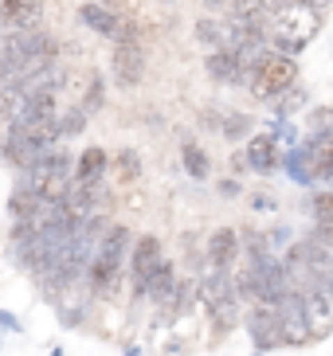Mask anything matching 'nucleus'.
<instances>
[{
    "instance_id": "14",
    "label": "nucleus",
    "mask_w": 333,
    "mask_h": 356,
    "mask_svg": "<svg viewBox=\"0 0 333 356\" xmlns=\"http://www.w3.org/2000/svg\"><path fill=\"white\" fill-rule=\"evenodd\" d=\"M208 74L216 83H231V86H251V67L240 63V55L219 47V51L208 55Z\"/></svg>"
},
{
    "instance_id": "27",
    "label": "nucleus",
    "mask_w": 333,
    "mask_h": 356,
    "mask_svg": "<svg viewBox=\"0 0 333 356\" xmlns=\"http://www.w3.org/2000/svg\"><path fill=\"white\" fill-rule=\"evenodd\" d=\"M110 165L118 168V177H122V180H137V177H141V157H137L134 149H122Z\"/></svg>"
},
{
    "instance_id": "6",
    "label": "nucleus",
    "mask_w": 333,
    "mask_h": 356,
    "mask_svg": "<svg viewBox=\"0 0 333 356\" xmlns=\"http://www.w3.org/2000/svg\"><path fill=\"white\" fill-rule=\"evenodd\" d=\"M83 24L86 28H94L98 35H106V40H114V43H137V28L130 20H125V12L122 8H110V4H83Z\"/></svg>"
},
{
    "instance_id": "35",
    "label": "nucleus",
    "mask_w": 333,
    "mask_h": 356,
    "mask_svg": "<svg viewBox=\"0 0 333 356\" xmlns=\"http://www.w3.org/2000/svg\"><path fill=\"white\" fill-rule=\"evenodd\" d=\"M4 35H8V28H4V24H0V40H4Z\"/></svg>"
},
{
    "instance_id": "5",
    "label": "nucleus",
    "mask_w": 333,
    "mask_h": 356,
    "mask_svg": "<svg viewBox=\"0 0 333 356\" xmlns=\"http://www.w3.org/2000/svg\"><path fill=\"white\" fill-rule=\"evenodd\" d=\"M0 55L12 63H28V59H43V55L59 59V43L43 28H24V32H8L0 40Z\"/></svg>"
},
{
    "instance_id": "8",
    "label": "nucleus",
    "mask_w": 333,
    "mask_h": 356,
    "mask_svg": "<svg viewBox=\"0 0 333 356\" xmlns=\"http://www.w3.org/2000/svg\"><path fill=\"white\" fill-rule=\"evenodd\" d=\"M282 153H286V149L279 145V137H274L271 129H263V134H251L247 149H243V161H247L251 172L271 177V172H279V168H282Z\"/></svg>"
},
{
    "instance_id": "36",
    "label": "nucleus",
    "mask_w": 333,
    "mask_h": 356,
    "mask_svg": "<svg viewBox=\"0 0 333 356\" xmlns=\"http://www.w3.org/2000/svg\"><path fill=\"white\" fill-rule=\"evenodd\" d=\"M52 356H63V348H52Z\"/></svg>"
},
{
    "instance_id": "16",
    "label": "nucleus",
    "mask_w": 333,
    "mask_h": 356,
    "mask_svg": "<svg viewBox=\"0 0 333 356\" xmlns=\"http://www.w3.org/2000/svg\"><path fill=\"white\" fill-rule=\"evenodd\" d=\"M106 168H110V153L91 145V149H83V157L75 161V180L79 184H98L106 177Z\"/></svg>"
},
{
    "instance_id": "25",
    "label": "nucleus",
    "mask_w": 333,
    "mask_h": 356,
    "mask_svg": "<svg viewBox=\"0 0 333 356\" xmlns=\"http://www.w3.org/2000/svg\"><path fill=\"white\" fill-rule=\"evenodd\" d=\"M306 98H310V95H306L302 86L294 83L291 90H282V95L274 98V114H279V118H291V114H298V110L306 106Z\"/></svg>"
},
{
    "instance_id": "13",
    "label": "nucleus",
    "mask_w": 333,
    "mask_h": 356,
    "mask_svg": "<svg viewBox=\"0 0 333 356\" xmlns=\"http://www.w3.org/2000/svg\"><path fill=\"white\" fill-rule=\"evenodd\" d=\"M0 24H4L8 32L40 28L43 24V4L40 0H0Z\"/></svg>"
},
{
    "instance_id": "7",
    "label": "nucleus",
    "mask_w": 333,
    "mask_h": 356,
    "mask_svg": "<svg viewBox=\"0 0 333 356\" xmlns=\"http://www.w3.org/2000/svg\"><path fill=\"white\" fill-rule=\"evenodd\" d=\"M274 321H279L282 345H310V325H306V309H302V290H291L286 298L274 302Z\"/></svg>"
},
{
    "instance_id": "18",
    "label": "nucleus",
    "mask_w": 333,
    "mask_h": 356,
    "mask_svg": "<svg viewBox=\"0 0 333 356\" xmlns=\"http://www.w3.org/2000/svg\"><path fill=\"white\" fill-rule=\"evenodd\" d=\"M282 172H286L294 184H302V188H310V184H313V172H310V161H306L302 145H294V149L282 153Z\"/></svg>"
},
{
    "instance_id": "19",
    "label": "nucleus",
    "mask_w": 333,
    "mask_h": 356,
    "mask_svg": "<svg viewBox=\"0 0 333 356\" xmlns=\"http://www.w3.org/2000/svg\"><path fill=\"white\" fill-rule=\"evenodd\" d=\"M196 40L204 43V47H212V51H219L224 47V40H228V20H219V16H200L196 20Z\"/></svg>"
},
{
    "instance_id": "22",
    "label": "nucleus",
    "mask_w": 333,
    "mask_h": 356,
    "mask_svg": "<svg viewBox=\"0 0 333 356\" xmlns=\"http://www.w3.org/2000/svg\"><path fill=\"white\" fill-rule=\"evenodd\" d=\"M216 134H224L228 141H243V137H251V118L235 114V110H219V129Z\"/></svg>"
},
{
    "instance_id": "21",
    "label": "nucleus",
    "mask_w": 333,
    "mask_h": 356,
    "mask_svg": "<svg viewBox=\"0 0 333 356\" xmlns=\"http://www.w3.org/2000/svg\"><path fill=\"white\" fill-rule=\"evenodd\" d=\"M310 211H313V227H318V231H325V235H333V188L313 192Z\"/></svg>"
},
{
    "instance_id": "20",
    "label": "nucleus",
    "mask_w": 333,
    "mask_h": 356,
    "mask_svg": "<svg viewBox=\"0 0 333 356\" xmlns=\"http://www.w3.org/2000/svg\"><path fill=\"white\" fill-rule=\"evenodd\" d=\"M180 161H185V172H188L192 180H208V177H212L208 153H204L196 141H185V149H180Z\"/></svg>"
},
{
    "instance_id": "26",
    "label": "nucleus",
    "mask_w": 333,
    "mask_h": 356,
    "mask_svg": "<svg viewBox=\"0 0 333 356\" xmlns=\"http://www.w3.org/2000/svg\"><path fill=\"white\" fill-rule=\"evenodd\" d=\"M102 102H106V83H102V74H91V79H86V95H83V110L86 114H98V110H102Z\"/></svg>"
},
{
    "instance_id": "33",
    "label": "nucleus",
    "mask_w": 333,
    "mask_h": 356,
    "mask_svg": "<svg viewBox=\"0 0 333 356\" xmlns=\"http://www.w3.org/2000/svg\"><path fill=\"white\" fill-rule=\"evenodd\" d=\"M318 290H322V293H330V298H333V270L322 278V286H318Z\"/></svg>"
},
{
    "instance_id": "12",
    "label": "nucleus",
    "mask_w": 333,
    "mask_h": 356,
    "mask_svg": "<svg viewBox=\"0 0 333 356\" xmlns=\"http://www.w3.org/2000/svg\"><path fill=\"white\" fill-rule=\"evenodd\" d=\"M302 309H306L310 337L313 341H325L333 333V298L322 290H302Z\"/></svg>"
},
{
    "instance_id": "15",
    "label": "nucleus",
    "mask_w": 333,
    "mask_h": 356,
    "mask_svg": "<svg viewBox=\"0 0 333 356\" xmlns=\"http://www.w3.org/2000/svg\"><path fill=\"white\" fill-rule=\"evenodd\" d=\"M208 262L212 266H224V270H228L231 262H235V254H240V235H235V231L231 227H219V231H212L208 235Z\"/></svg>"
},
{
    "instance_id": "3",
    "label": "nucleus",
    "mask_w": 333,
    "mask_h": 356,
    "mask_svg": "<svg viewBox=\"0 0 333 356\" xmlns=\"http://www.w3.org/2000/svg\"><path fill=\"white\" fill-rule=\"evenodd\" d=\"M125 247H130V227H125V223H110L102 247H98V259H94L91 270H86L91 293H110L118 286V274H122V266H125Z\"/></svg>"
},
{
    "instance_id": "11",
    "label": "nucleus",
    "mask_w": 333,
    "mask_h": 356,
    "mask_svg": "<svg viewBox=\"0 0 333 356\" xmlns=\"http://www.w3.org/2000/svg\"><path fill=\"white\" fill-rule=\"evenodd\" d=\"M247 333L251 341H255V353L251 356H263V353H271V348L282 345V333H279V321H274V305H255L247 314Z\"/></svg>"
},
{
    "instance_id": "2",
    "label": "nucleus",
    "mask_w": 333,
    "mask_h": 356,
    "mask_svg": "<svg viewBox=\"0 0 333 356\" xmlns=\"http://www.w3.org/2000/svg\"><path fill=\"white\" fill-rule=\"evenodd\" d=\"M20 172H24L20 184H28L31 192H40L43 200H67L71 180H75V157L67 149L55 145L47 157H40L31 168H20Z\"/></svg>"
},
{
    "instance_id": "4",
    "label": "nucleus",
    "mask_w": 333,
    "mask_h": 356,
    "mask_svg": "<svg viewBox=\"0 0 333 356\" xmlns=\"http://www.w3.org/2000/svg\"><path fill=\"white\" fill-rule=\"evenodd\" d=\"M294 83H298V59L279 55V51H267L259 63H255V71H251V95L267 98V102H274V98H279L282 90H291Z\"/></svg>"
},
{
    "instance_id": "32",
    "label": "nucleus",
    "mask_w": 333,
    "mask_h": 356,
    "mask_svg": "<svg viewBox=\"0 0 333 356\" xmlns=\"http://www.w3.org/2000/svg\"><path fill=\"white\" fill-rule=\"evenodd\" d=\"M294 4H306V8H318V12H325L333 4V0H294Z\"/></svg>"
},
{
    "instance_id": "28",
    "label": "nucleus",
    "mask_w": 333,
    "mask_h": 356,
    "mask_svg": "<svg viewBox=\"0 0 333 356\" xmlns=\"http://www.w3.org/2000/svg\"><path fill=\"white\" fill-rule=\"evenodd\" d=\"M16 86V63L0 55V90H12Z\"/></svg>"
},
{
    "instance_id": "31",
    "label": "nucleus",
    "mask_w": 333,
    "mask_h": 356,
    "mask_svg": "<svg viewBox=\"0 0 333 356\" xmlns=\"http://www.w3.org/2000/svg\"><path fill=\"white\" fill-rule=\"evenodd\" d=\"M200 4H204V12H208V16H216L219 8H228V0H200Z\"/></svg>"
},
{
    "instance_id": "10",
    "label": "nucleus",
    "mask_w": 333,
    "mask_h": 356,
    "mask_svg": "<svg viewBox=\"0 0 333 356\" xmlns=\"http://www.w3.org/2000/svg\"><path fill=\"white\" fill-rule=\"evenodd\" d=\"M110 71H114L118 86H137L141 83V79H146V51H141V43H114Z\"/></svg>"
},
{
    "instance_id": "1",
    "label": "nucleus",
    "mask_w": 333,
    "mask_h": 356,
    "mask_svg": "<svg viewBox=\"0 0 333 356\" xmlns=\"http://www.w3.org/2000/svg\"><path fill=\"white\" fill-rule=\"evenodd\" d=\"M318 28H322V12L286 0V4H279L274 12H267V47L279 51V55L298 59V55L313 43Z\"/></svg>"
},
{
    "instance_id": "23",
    "label": "nucleus",
    "mask_w": 333,
    "mask_h": 356,
    "mask_svg": "<svg viewBox=\"0 0 333 356\" xmlns=\"http://www.w3.org/2000/svg\"><path fill=\"white\" fill-rule=\"evenodd\" d=\"M306 134L333 137V106H313V110H306Z\"/></svg>"
},
{
    "instance_id": "34",
    "label": "nucleus",
    "mask_w": 333,
    "mask_h": 356,
    "mask_svg": "<svg viewBox=\"0 0 333 356\" xmlns=\"http://www.w3.org/2000/svg\"><path fill=\"white\" fill-rule=\"evenodd\" d=\"M125 356H146V353H137V348H125Z\"/></svg>"
},
{
    "instance_id": "29",
    "label": "nucleus",
    "mask_w": 333,
    "mask_h": 356,
    "mask_svg": "<svg viewBox=\"0 0 333 356\" xmlns=\"http://www.w3.org/2000/svg\"><path fill=\"white\" fill-rule=\"evenodd\" d=\"M0 329H8V333H20L24 325L16 321V314H8V309H0Z\"/></svg>"
},
{
    "instance_id": "17",
    "label": "nucleus",
    "mask_w": 333,
    "mask_h": 356,
    "mask_svg": "<svg viewBox=\"0 0 333 356\" xmlns=\"http://www.w3.org/2000/svg\"><path fill=\"white\" fill-rule=\"evenodd\" d=\"M173 290H177V274H173V262L161 259V266L153 270V278H149V286H146V298H153V305H165L169 298H173Z\"/></svg>"
},
{
    "instance_id": "30",
    "label": "nucleus",
    "mask_w": 333,
    "mask_h": 356,
    "mask_svg": "<svg viewBox=\"0 0 333 356\" xmlns=\"http://www.w3.org/2000/svg\"><path fill=\"white\" fill-rule=\"evenodd\" d=\"M219 196L235 200V196H240V184H235V180H219Z\"/></svg>"
},
{
    "instance_id": "24",
    "label": "nucleus",
    "mask_w": 333,
    "mask_h": 356,
    "mask_svg": "<svg viewBox=\"0 0 333 356\" xmlns=\"http://www.w3.org/2000/svg\"><path fill=\"white\" fill-rule=\"evenodd\" d=\"M86 122H91V114H86L83 106H67L59 114V141L63 137H79L86 129Z\"/></svg>"
},
{
    "instance_id": "9",
    "label": "nucleus",
    "mask_w": 333,
    "mask_h": 356,
    "mask_svg": "<svg viewBox=\"0 0 333 356\" xmlns=\"http://www.w3.org/2000/svg\"><path fill=\"white\" fill-rule=\"evenodd\" d=\"M161 266V243L157 235H141L134 243V254H130V278H134V293H146L153 270Z\"/></svg>"
}]
</instances>
